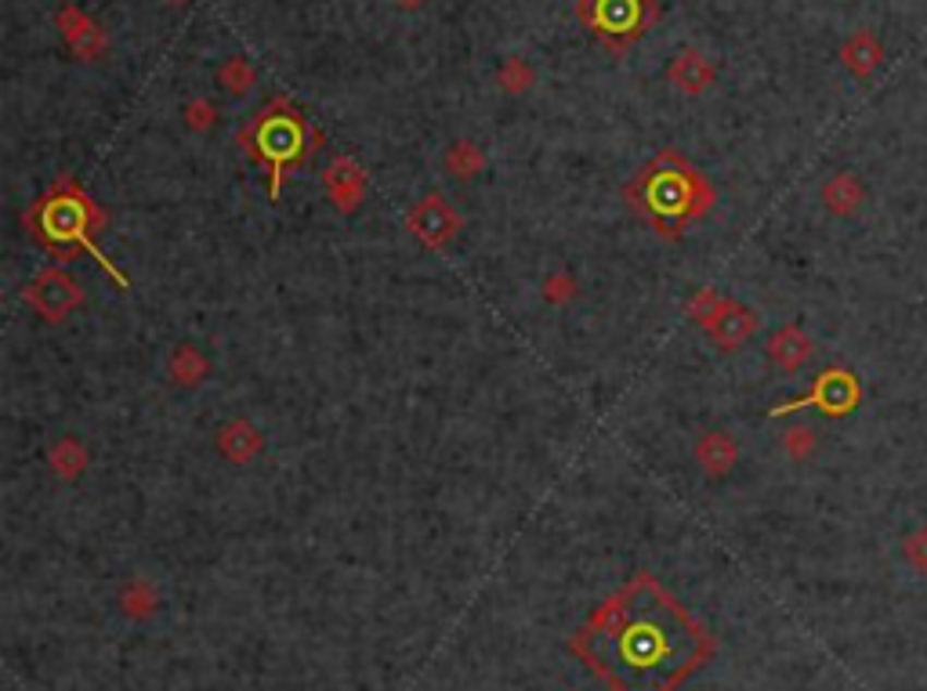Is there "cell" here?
I'll list each match as a JSON object with an SVG mask.
<instances>
[{
	"label": "cell",
	"mask_w": 927,
	"mask_h": 691,
	"mask_svg": "<svg viewBox=\"0 0 927 691\" xmlns=\"http://www.w3.org/2000/svg\"><path fill=\"white\" fill-rule=\"evenodd\" d=\"M587 638L605 648L598 670L624 691H663L699 659V630L652 583H635L605 605Z\"/></svg>",
	"instance_id": "obj_1"
},
{
	"label": "cell",
	"mask_w": 927,
	"mask_h": 691,
	"mask_svg": "<svg viewBox=\"0 0 927 691\" xmlns=\"http://www.w3.org/2000/svg\"><path fill=\"white\" fill-rule=\"evenodd\" d=\"M630 207L660 235L677 240L688 225L699 221L710 210V189L677 156H663V160H655L635 178V185H630Z\"/></svg>",
	"instance_id": "obj_2"
},
{
	"label": "cell",
	"mask_w": 927,
	"mask_h": 691,
	"mask_svg": "<svg viewBox=\"0 0 927 691\" xmlns=\"http://www.w3.org/2000/svg\"><path fill=\"white\" fill-rule=\"evenodd\" d=\"M26 221L33 225V235H37L44 246H51L55 254L70 257L76 246H84V251H92V257L120 282V287H128V279H123L120 271L106 260V254L92 243V229L101 218H98L95 203L87 199L84 192H76L73 185L55 189L48 199H40L37 207H33V214Z\"/></svg>",
	"instance_id": "obj_3"
},
{
	"label": "cell",
	"mask_w": 927,
	"mask_h": 691,
	"mask_svg": "<svg viewBox=\"0 0 927 691\" xmlns=\"http://www.w3.org/2000/svg\"><path fill=\"white\" fill-rule=\"evenodd\" d=\"M257 160L268 163V174H273V196L279 192V178L287 171V163L301 160V128L298 120L290 117H276L265 120L257 128Z\"/></svg>",
	"instance_id": "obj_4"
},
{
	"label": "cell",
	"mask_w": 927,
	"mask_h": 691,
	"mask_svg": "<svg viewBox=\"0 0 927 691\" xmlns=\"http://www.w3.org/2000/svg\"><path fill=\"white\" fill-rule=\"evenodd\" d=\"M26 304H33V308H37L48 323H59L65 312L81 304V287H76L65 271L51 268L26 290Z\"/></svg>",
	"instance_id": "obj_5"
},
{
	"label": "cell",
	"mask_w": 927,
	"mask_h": 691,
	"mask_svg": "<svg viewBox=\"0 0 927 691\" xmlns=\"http://www.w3.org/2000/svg\"><path fill=\"white\" fill-rule=\"evenodd\" d=\"M855 402H858V388H855V380L847 377V373L833 369V373H822L819 384H816V391H811L808 399L790 402V405H783V410H775V413L800 410V405H819L822 413H847Z\"/></svg>",
	"instance_id": "obj_6"
},
{
	"label": "cell",
	"mask_w": 927,
	"mask_h": 691,
	"mask_svg": "<svg viewBox=\"0 0 927 691\" xmlns=\"http://www.w3.org/2000/svg\"><path fill=\"white\" fill-rule=\"evenodd\" d=\"M410 225H413V232L421 235L424 243H432V246H443L449 235H454V229H457V218L454 214H449V207L443 203V196H428L421 207H417L413 214H410Z\"/></svg>",
	"instance_id": "obj_7"
},
{
	"label": "cell",
	"mask_w": 927,
	"mask_h": 691,
	"mask_svg": "<svg viewBox=\"0 0 927 691\" xmlns=\"http://www.w3.org/2000/svg\"><path fill=\"white\" fill-rule=\"evenodd\" d=\"M811 351H816V344H811V337L805 330H797V326H783V330L768 341V359L786 373L805 366V362L811 359Z\"/></svg>",
	"instance_id": "obj_8"
},
{
	"label": "cell",
	"mask_w": 927,
	"mask_h": 691,
	"mask_svg": "<svg viewBox=\"0 0 927 691\" xmlns=\"http://www.w3.org/2000/svg\"><path fill=\"white\" fill-rule=\"evenodd\" d=\"M736 457H739L736 441H732L729 435H721V432L703 435V438H699V446H696L699 468H703L707 474H714V478H718V474H729L732 463H736Z\"/></svg>",
	"instance_id": "obj_9"
},
{
	"label": "cell",
	"mask_w": 927,
	"mask_h": 691,
	"mask_svg": "<svg viewBox=\"0 0 927 691\" xmlns=\"http://www.w3.org/2000/svg\"><path fill=\"white\" fill-rule=\"evenodd\" d=\"M218 449H221L225 460L246 463V460H254L257 449H262V435H257L246 421H232L218 432Z\"/></svg>",
	"instance_id": "obj_10"
},
{
	"label": "cell",
	"mask_w": 927,
	"mask_h": 691,
	"mask_svg": "<svg viewBox=\"0 0 927 691\" xmlns=\"http://www.w3.org/2000/svg\"><path fill=\"white\" fill-rule=\"evenodd\" d=\"M822 207L836 214V218H847V214L863 207V185L852 174H836L833 181L822 185Z\"/></svg>",
	"instance_id": "obj_11"
},
{
	"label": "cell",
	"mask_w": 927,
	"mask_h": 691,
	"mask_svg": "<svg viewBox=\"0 0 927 691\" xmlns=\"http://www.w3.org/2000/svg\"><path fill=\"white\" fill-rule=\"evenodd\" d=\"M754 330H757V315L739 308V304H732L725 319L718 326H710V337H714L721 348H739L743 341H750Z\"/></svg>",
	"instance_id": "obj_12"
},
{
	"label": "cell",
	"mask_w": 927,
	"mask_h": 691,
	"mask_svg": "<svg viewBox=\"0 0 927 691\" xmlns=\"http://www.w3.org/2000/svg\"><path fill=\"white\" fill-rule=\"evenodd\" d=\"M167 373H171L174 384H185L189 388V384L203 380V373H207V359H203L192 344H182L171 355V362H167Z\"/></svg>",
	"instance_id": "obj_13"
},
{
	"label": "cell",
	"mask_w": 927,
	"mask_h": 691,
	"mask_svg": "<svg viewBox=\"0 0 927 691\" xmlns=\"http://www.w3.org/2000/svg\"><path fill=\"white\" fill-rule=\"evenodd\" d=\"M84 449L76 446V441H62V446H55L51 452V463H55V474H62V478H73L76 471L84 468Z\"/></svg>",
	"instance_id": "obj_14"
},
{
	"label": "cell",
	"mask_w": 927,
	"mask_h": 691,
	"mask_svg": "<svg viewBox=\"0 0 927 691\" xmlns=\"http://www.w3.org/2000/svg\"><path fill=\"white\" fill-rule=\"evenodd\" d=\"M786 452H790L794 460H808L811 452H816V432H811V427H805V424L790 427V432H786Z\"/></svg>",
	"instance_id": "obj_15"
},
{
	"label": "cell",
	"mask_w": 927,
	"mask_h": 691,
	"mask_svg": "<svg viewBox=\"0 0 927 691\" xmlns=\"http://www.w3.org/2000/svg\"><path fill=\"white\" fill-rule=\"evenodd\" d=\"M902 554H906V561L913 565V569L927 575V525L910 532L906 543H902Z\"/></svg>",
	"instance_id": "obj_16"
},
{
	"label": "cell",
	"mask_w": 927,
	"mask_h": 691,
	"mask_svg": "<svg viewBox=\"0 0 927 691\" xmlns=\"http://www.w3.org/2000/svg\"><path fill=\"white\" fill-rule=\"evenodd\" d=\"M573 290H576V282L565 279V276H551V279L544 282V298H547V301H565Z\"/></svg>",
	"instance_id": "obj_17"
}]
</instances>
